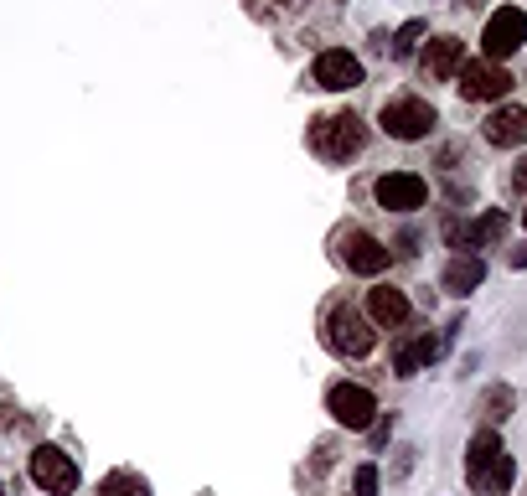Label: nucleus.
<instances>
[{
    "label": "nucleus",
    "instance_id": "1",
    "mask_svg": "<svg viewBox=\"0 0 527 496\" xmlns=\"http://www.w3.org/2000/svg\"><path fill=\"white\" fill-rule=\"evenodd\" d=\"M512 476H517V460L502 450V434L491 424L476 429L471 445H465V481L481 496H512Z\"/></svg>",
    "mask_w": 527,
    "mask_h": 496
},
{
    "label": "nucleus",
    "instance_id": "2",
    "mask_svg": "<svg viewBox=\"0 0 527 496\" xmlns=\"http://www.w3.org/2000/svg\"><path fill=\"white\" fill-rule=\"evenodd\" d=\"M367 145V124L357 114H321L310 124V150L321 155V161H352V155Z\"/></svg>",
    "mask_w": 527,
    "mask_h": 496
},
{
    "label": "nucleus",
    "instance_id": "3",
    "mask_svg": "<svg viewBox=\"0 0 527 496\" xmlns=\"http://www.w3.org/2000/svg\"><path fill=\"white\" fill-rule=\"evenodd\" d=\"M321 331H326V347H331L336 357H367L372 347H378V331H372V321H362V310L347 305V300H336V305L326 310Z\"/></svg>",
    "mask_w": 527,
    "mask_h": 496
},
{
    "label": "nucleus",
    "instance_id": "4",
    "mask_svg": "<svg viewBox=\"0 0 527 496\" xmlns=\"http://www.w3.org/2000/svg\"><path fill=\"white\" fill-rule=\"evenodd\" d=\"M434 124H440L434 104L414 99V93H403V99H388V104H383V130H388L393 140H424Z\"/></svg>",
    "mask_w": 527,
    "mask_h": 496
},
{
    "label": "nucleus",
    "instance_id": "5",
    "mask_svg": "<svg viewBox=\"0 0 527 496\" xmlns=\"http://www.w3.org/2000/svg\"><path fill=\"white\" fill-rule=\"evenodd\" d=\"M326 414L341 429H372V419H378V398H372L362 383H331L326 388Z\"/></svg>",
    "mask_w": 527,
    "mask_h": 496
},
{
    "label": "nucleus",
    "instance_id": "6",
    "mask_svg": "<svg viewBox=\"0 0 527 496\" xmlns=\"http://www.w3.org/2000/svg\"><path fill=\"white\" fill-rule=\"evenodd\" d=\"M460 99H471V104H491V99H507L512 93V73L502 68V62H460Z\"/></svg>",
    "mask_w": 527,
    "mask_h": 496
},
{
    "label": "nucleus",
    "instance_id": "7",
    "mask_svg": "<svg viewBox=\"0 0 527 496\" xmlns=\"http://www.w3.org/2000/svg\"><path fill=\"white\" fill-rule=\"evenodd\" d=\"M522 42H527V11H522V6H502V11H496V16L486 21V31H481L486 62H502V57H512Z\"/></svg>",
    "mask_w": 527,
    "mask_h": 496
},
{
    "label": "nucleus",
    "instance_id": "8",
    "mask_svg": "<svg viewBox=\"0 0 527 496\" xmlns=\"http://www.w3.org/2000/svg\"><path fill=\"white\" fill-rule=\"evenodd\" d=\"M31 481H37L47 496H68V491H78V465H73L68 450L37 445V455H31Z\"/></svg>",
    "mask_w": 527,
    "mask_h": 496
},
{
    "label": "nucleus",
    "instance_id": "9",
    "mask_svg": "<svg viewBox=\"0 0 527 496\" xmlns=\"http://www.w3.org/2000/svg\"><path fill=\"white\" fill-rule=\"evenodd\" d=\"M372 197H378V207H388V212H419L429 202V181L414 176V171H388V176H378Z\"/></svg>",
    "mask_w": 527,
    "mask_h": 496
},
{
    "label": "nucleus",
    "instance_id": "10",
    "mask_svg": "<svg viewBox=\"0 0 527 496\" xmlns=\"http://www.w3.org/2000/svg\"><path fill=\"white\" fill-rule=\"evenodd\" d=\"M341 264H347L352 274H362V279H372V274L388 269V243H378L362 228H347L341 233Z\"/></svg>",
    "mask_w": 527,
    "mask_h": 496
},
{
    "label": "nucleus",
    "instance_id": "11",
    "mask_svg": "<svg viewBox=\"0 0 527 496\" xmlns=\"http://www.w3.org/2000/svg\"><path fill=\"white\" fill-rule=\"evenodd\" d=\"M507 233V212H481L471 228H460L455 217H445V238L460 248V254H476V248H486V243H496Z\"/></svg>",
    "mask_w": 527,
    "mask_h": 496
},
{
    "label": "nucleus",
    "instance_id": "12",
    "mask_svg": "<svg viewBox=\"0 0 527 496\" xmlns=\"http://www.w3.org/2000/svg\"><path fill=\"white\" fill-rule=\"evenodd\" d=\"M481 135H486V145H496V150L527 145V109H522V104H502V109H491V114H486V124H481Z\"/></svg>",
    "mask_w": 527,
    "mask_h": 496
},
{
    "label": "nucleus",
    "instance_id": "13",
    "mask_svg": "<svg viewBox=\"0 0 527 496\" xmlns=\"http://www.w3.org/2000/svg\"><path fill=\"white\" fill-rule=\"evenodd\" d=\"M316 83H321V88H331V93H352V88L362 83V62H357L352 52L331 47V52H321V57H316Z\"/></svg>",
    "mask_w": 527,
    "mask_h": 496
},
{
    "label": "nucleus",
    "instance_id": "14",
    "mask_svg": "<svg viewBox=\"0 0 527 496\" xmlns=\"http://www.w3.org/2000/svg\"><path fill=\"white\" fill-rule=\"evenodd\" d=\"M460 62H465V42L460 37H434L424 47V78L429 83H450L460 73Z\"/></svg>",
    "mask_w": 527,
    "mask_h": 496
},
{
    "label": "nucleus",
    "instance_id": "15",
    "mask_svg": "<svg viewBox=\"0 0 527 496\" xmlns=\"http://www.w3.org/2000/svg\"><path fill=\"white\" fill-rule=\"evenodd\" d=\"M367 316L378 321V326H388V331L409 326V295L393 290V285H378V290L367 295Z\"/></svg>",
    "mask_w": 527,
    "mask_h": 496
},
{
    "label": "nucleus",
    "instance_id": "16",
    "mask_svg": "<svg viewBox=\"0 0 527 496\" xmlns=\"http://www.w3.org/2000/svg\"><path fill=\"white\" fill-rule=\"evenodd\" d=\"M481 279H486V259H481V254H455V259L445 264V274H440V285H445L450 295H471Z\"/></svg>",
    "mask_w": 527,
    "mask_h": 496
},
{
    "label": "nucleus",
    "instance_id": "17",
    "mask_svg": "<svg viewBox=\"0 0 527 496\" xmlns=\"http://www.w3.org/2000/svg\"><path fill=\"white\" fill-rule=\"evenodd\" d=\"M99 496H150V481L135 476V471H109L99 481Z\"/></svg>",
    "mask_w": 527,
    "mask_h": 496
},
{
    "label": "nucleus",
    "instance_id": "18",
    "mask_svg": "<svg viewBox=\"0 0 527 496\" xmlns=\"http://www.w3.org/2000/svg\"><path fill=\"white\" fill-rule=\"evenodd\" d=\"M512 388L507 383H496V388H486V398H481V414H486V424H502L507 414H512Z\"/></svg>",
    "mask_w": 527,
    "mask_h": 496
},
{
    "label": "nucleus",
    "instance_id": "19",
    "mask_svg": "<svg viewBox=\"0 0 527 496\" xmlns=\"http://www.w3.org/2000/svg\"><path fill=\"white\" fill-rule=\"evenodd\" d=\"M424 31H429L424 21H403V26L393 31V57H409V52L419 47V37H424Z\"/></svg>",
    "mask_w": 527,
    "mask_h": 496
},
{
    "label": "nucleus",
    "instance_id": "20",
    "mask_svg": "<svg viewBox=\"0 0 527 496\" xmlns=\"http://www.w3.org/2000/svg\"><path fill=\"white\" fill-rule=\"evenodd\" d=\"M352 496H378V465H357V476H352Z\"/></svg>",
    "mask_w": 527,
    "mask_h": 496
},
{
    "label": "nucleus",
    "instance_id": "21",
    "mask_svg": "<svg viewBox=\"0 0 527 496\" xmlns=\"http://www.w3.org/2000/svg\"><path fill=\"white\" fill-rule=\"evenodd\" d=\"M393 367H398V378H414V372H419V357H414V347H398V352H393Z\"/></svg>",
    "mask_w": 527,
    "mask_h": 496
},
{
    "label": "nucleus",
    "instance_id": "22",
    "mask_svg": "<svg viewBox=\"0 0 527 496\" xmlns=\"http://www.w3.org/2000/svg\"><path fill=\"white\" fill-rule=\"evenodd\" d=\"M507 186H512V192H527V155H522V161L512 166V176H507Z\"/></svg>",
    "mask_w": 527,
    "mask_h": 496
},
{
    "label": "nucleus",
    "instance_id": "23",
    "mask_svg": "<svg viewBox=\"0 0 527 496\" xmlns=\"http://www.w3.org/2000/svg\"><path fill=\"white\" fill-rule=\"evenodd\" d=\"M388 434H393V419H372V445H388Z\"/></svg>",
    "mask_w": 527,
    "mask_h": 496
},
{
    "label": "nucleus",
    "instance_id": "24",
    "mask_svg": "<svg viewBox=\"0 0 527 496\" xmlns=\"http://www.w3.org/2000/svg\"><path fill=\"white\" fill-rule=\"evenodd\" d=\"M512 269H527V243H522V248H512Z\"/></svg>",
    "mask_w": 527,
    "mask_h": 496
},
{
    "label": "nucleus",
    "instance_id": "25",
    "mask_svg": "<svg viewBox=\"0 0 527 496\" xmlns=\"http://www.w3.org/2000/svg\"><path fill=\"white\" fill-rule=\"evenodd\" d=\"M522 228H527V207H522Z\"/></svg>",
    "mask_w": 527,
    "mask_h": 496
},
{
    "label": "nucleus",
    "instance_id": "26",
    "mask_svg": "<svg viewBox=\"0 0 527 496\" xmlns=\"http://www.w3.org/2000/svg\"><path fill=\"white\" fill-rule=\"evenodd\" d=\"M0 496H6V491H0Z\"/></svg>",
    "mask_w": 527,
    "mask_h": 496
}]
</instances>
